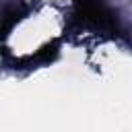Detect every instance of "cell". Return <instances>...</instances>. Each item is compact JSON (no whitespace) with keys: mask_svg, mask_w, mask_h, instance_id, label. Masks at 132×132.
<instances>
[{"mask_svg":"<svg viewBox=\"0 0 132 132\" xmlns=\"http://www.w3.org/2000/svg\"><path fill=\"white\" fill-rule=\"evenodd\" d=\"M76 14L82 23L101 29V31H116L118 19L113 10H109L101 0H76Z\"/></svg>","mask_w":132,"mask_h":132,"instance_id":"6da1fadb","label":"cell"},{"mask_svg":"<svg viewBox=\"0 0 132 132\" xmlns=\"http://www.w3.org/2000/svg\"><path fill=\"white\" fill-rule=\"evenodd\" d=\"M21 19H23V16H21V12H19V10H10L8 14H4V16H2V21H0V37L4 39V37L8 35V31H10V29L21 21Z\"/></svg>","mask_w":132,"mask_h":132,"instance_id":"7a4b0ae2","label":"cell"}]
</instances>
